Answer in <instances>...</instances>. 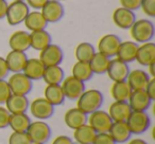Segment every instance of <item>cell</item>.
<instances>
[{
	"mask_svg": "<svg viewBox=\"0 0 155 144\" xmlns=\"http://www.w3.org/2000/svg\"><path fill=\"white\" fill-rule=\"evenodd\" d=\"M38 58L45 65V67L60 66L64 59V52L60 46L55 43H50L48 47L39 51Z\"/></svg>",
	"mask_w": 155,
	"mask_h": 144,
	"instance_id": "ba28073f",
	"label": "cell"
},
{
	"mask_svg": "<svg viewBox=\"0 0 155 144\" xmlns=\"http://www.w3.org/2000/svg\"><path fill=\"white\" fill-rule=\"evenodd\" d=\"M44 98L51 104L52 106H58L64 103L65 95L61 84L56 85H47L44 90Z\"/></svg>",
	"mask_w": 155,
	"mask_h": 144,
	"instance_id": "83f0119b",
	"label": "cell"
},
{
	"mask_svg": "<svg viewBox=\"0 0 155 144\" xmlns=\"http://www.w3.org/2000/svg\"><path fill=\"white\" fill-rule=\"evenodd\" d=\"M30 123V117H28L27 114H11L9 120V127H11L12 130L16 133H26Z\"/></svg>",
	"mask_w": 155,
	"mask_h": 144,
	"instance_id": "d6a6232c",
	"label": "cell"
},
{
	"mask_svg": "<svg viewBox=\"0 0 155 144\" xmlns=\"http://www.w3.org/2000/svg\"><path fill=\"white\" fill-rule=\"evenodd\" d=\"M108 133L112 136V138L114 139V141L116 143L127 142L132 136L130 128L125 121H122V122H113L112 126H110V130H108Z\"/></svg>",
	"mask_w": 155,
	"mask_h": 144,
	"instance_id": "d4e9b609",
	"label": "cell"
},
{
	"mask_svg": "<svg viewBox=\"0 0 155 144\" xmlns=\"http://www.w3.org/2000/svg\"><path fill=\"white\" fill-rule=\"evenodd\" d=\"M133 41L137 43H143L151 41L155 34V27L149 19L135 20L133 26L129 29Z\"/></svg>",
	"mask_w": 155,
	"mask_h": 144,
	"instance_id": "7a4b0ae2",
	"label": "cell"
},
{
	"mask_svg": "<svg viewBox=\"0 0 155 144\" xmlns=\"http://www.w3.org/2000/svg\"><path fill=\"white\" fill-rule=\"evenodd\" d=\"M29 110L32 117L44 121L53 116L54 106H52L45 98H37L29 104Z\"/></svg>",
	"mask_w": 155,
	"mask_h": 144,
	"instance_id": "9c48e42d",
	"label": "cell"
},
{
	"mask_svg": "<svg viewBox=\"0 0 155 144\" xmlns=\"http://www.w3.org/2000/svg\"><path fill=\"white\" fill-rule=\"evenodd\" d=\"M131 112L132 109L127 102L114 101L108 107L107 114L113 122H122V121H127Z\"/></svg>",
	"mask_w": 155,
	"mask_h": 144,
	"instance_id": "ac0fdd59",
	"label": "cell"
},
{
	"mask_svg": "<svg viewBox=\"0 0 155 144\" xmlns=\"http://www.w3.org/2000/svg\"><path fill=\"white\" fill-rule=\"evenodd\" d=\"M104 97L98 89H85L77 100V107L86 114L100 109L103 104Z\"/></svg>",
	"mask_w": 155,
	"mask_h": 144,
	"instance_id": "6da1fadb",
	"label": "cell"
},
{
	"mask_svg": "<svg viewBox=\"0 0 155 144\" xmlns=\"http://www.w3.org/2000/svg\"><path fill=\"white\" fill-rule=\"evenodd\" d=\"M96 53V49L91 43H81L77 46L74 50V56L78 62H88Z\"/></svg>",
	"mask_w": 155,
	"mask_h": 144,
	"instance_id": "e575fe53",
	"label": "cell"
},
{
	"mask_svg": "<svg viewBox=\"0 0 155 144\" xmlns=\"http://www.w3.org/2000/svg\"><path fill=\"white\" fill-rule=\"evenodd\" d=\"M25 1H26V3L28 5V7L30 9H33L35 11H39L47 3L48 0H25Z\"/></svg>",
	"mask_w": 155,
	"mask_h": 144,
	"instance_id": "b9f144b4",
	"label": "cell"
},
{
	"mask_svg": "<svg viewBox=\"0 0 155 144\" xmlns=\"http://www.w3.org/2000/svg\"><path fill=\"white\" fill-rule=\"evenodd\" d=\"M26 133L32 143L45 144L51 137V128L45 121L41 120L31 122Z\"/></svg>",
	"mask_w": 155,
	"mask_h": 144,
	"instance_id": "277c9868",
	"label": "cell"
},
{
	"mask_svg": "<svg viewBox=\"0 0 155 144\" xmlns=\"http://www.w3.org/2000/svg\"><path fill=\"white\" fill-rule=\"evenodd\" d=\"M150 75L148 72L142 69L130 70L127 78V83L130 85L132 90H143L150 81Z\"/></svg>",
	"mask_w": 155,
	"mask_h": 144,
	"instance_id": "2e32d148",
	"label": "cell"
},
{
	"mask_svg": "<svg viewBox=\"0 0 155 144\" xmlns=\"http://www.w3.org/2000/svg\"><path fill=\"white\" fill-rule=\"evenodd\" d=\"M29 104H30V102H29L27 95H19L12 93L5 102V107L11 114H26L27 110L29 109Z\"/></svg>",
	"mask_w": 155,
	"mask_h": 144,
	"instance_id": "ffe728a7",
	"label": "cell"
},
{
	"mask_svg": "<svg viewBox=\"0 0 155 144\" xmlns=\"http://www.w3.org/2000/svg\"><path fill=\"white\" fill-rule=\"evenodd\" d=\"M64 122L67 125V127L71 129H75L87 123V114L78 107L70 108L65 112Z\"/></svg>",
	"mask_w": 155,
	"mask_h": 144,
	"instance_id": "603a6c76",
	"label": "cell"
},
{
	"mask_svg": "<svg viewBox=\"0 0 155 144\" xmlns=\"http://www.w3.org/2000/svg\"><path fill=\"white\" fill-rule=\"evenodd\" d=\"M140 9L149 17H155V0H141Z\"/></svg>",
	"mask_w": 155,
	"mask_h": 144,
	"instance_id": "74e56055",
	"label": "cell"
},
{
	"mask_svg": "<svg viewBox=\"0 0 155 144\" xmlns=\"http://www.w3.org/2000/svg\"><path fill=\"white\" fill-rule=\"evenodd\" d=\"M8 84L10 86L13 94L27 95L32 90V81L27 78L22 72H16L13 73L8 80Z\"/></svg>",
	"mask_w": 155,
	"mask_h": 144,
	"instance_id": "52a82bcc",
	"label": "cell"
},
{
	"mask_svg": "<svg viewBox=\"0 0 155 144\" xmlns=\"http://www.w3.org/2000/svg\"><path fill=\"white\" fill-rule=\"evenodd\" d=\"M8 7H9V3L7 0H0V19L5 18Z\"/></svg>",
	"mask_w": 155,
	"mask_h": 144,
	"instance_id": "bcb514c9",
	"label": "cell"
},
{
	"mask_svg": "<svg viewBox=\"0 0 155 144\" xmlns=\"http://www.w3.org/2000/svg\"><path fill=\"white\" fill-rule=\"evenodd\" d=\"M148 67V74L150 75V78H155V62H152V64H150Z\"/></svg>",
	"mask_w": 155,
	"mask_h": 144,
	"instance_id": "7dc6e473",
	"label": "cell"
},
{
	"mask_svg": "<svg viewBox=\"0 0 155 144\" xmlns=\"http://www.w3.org/2000/svg\"><path fill=\"white\" fill-rule=\"evenodd\" d=\"M121 43V39L115 34H105L98 41V52L107 57H115Z\"/></svg>",
	"mask_w": 155,
	"mask_h": 144,
	"instance_id": "8fae6325",
	"label": "cell"
},
{
	"mask_svg": "<svg viewBox=\"0 0 155 144\" xmlns=\"http://www.w3.org/2000/svg\"><path fill=\"white\" fill-rule=\"evenodd\" d=\"M10 116H11V114L8 111L7 108L5 106L0 105V129L9 126Z\"/></svg>",
	"mask_w": 155,
	"mask_h": 144,
	"instance_id": "ab89813d",
	"label": "cell"
},
{
	"mask_svg": "<svg viewBox=\"0 0 155 144\" xmlns=\"http://www.w3.org/2000/svg\"><path fill=\"white\" fill-rule=\"evenodd\" d=\"M136 20L135 13L127 9L120 7L117 8L113 13V21L116 27L123 30H129Z\"/></svg>",
	"mask_w": 155,
	"mask_h": 144,
	"instance_id": "9a60e30c",
	"label": "cell"
},
{
	"mask_svg": "<svg viewBox=\"0 0 155 144\" xmlns=\"http://www.w3.org/2000/svg\"><path fill=\"white\" fill-rule=\"evenodd\" d=\"M45 65L39 60V58H28L22 73L31 81H38L43 78Z\"/></svg>",
	"mask_w": 155,
	"mask_h": 144,
	"instance_id": "7402d4cb",
	"label": "cell"
},
{
	"mask_svg": "<svg viewBox=\"0 0 155 144\" xmlns=\"http://www.w3.org/2000/svg\"><path fill=\"white\" fill-rule=\"evenodd\" d=\"M127 144H148L144 140L139 139V138H135V139L129 140V143Z\"/></svg>",
	"mask_w": 155,
	"mask_h": 144,
	"instance_id": "c3c4849f",
	"label": "cell"
},
{
	"mask_svg": "<svg viewBox=\"0 0 155 144\" xmlns=\"http://www.w3.org/2000/svg\"><path fill=\"white\" fill-rule=\"evenodd\" d=\"M65 78L64 70L61 66H49L46 67L44 71L43 78L47 85H56L61 84Z\"/></svg>",
	"mask_w": 155,
	"mask_h": 144,
	"instance_id": "f546056e",
	"label": "cell"
},
{
	"mask_svg": "<svg viewBox=\"0 0 155 144\" xmlns=\"http://www.w3.org/2000/svg\"><path fill=\"white\" fill-rule=\"evenodd\" d=\"M125 122L132 135H141L149 129L151 125V119L147 111H133L132 110Z\"/></svg>",
	"mask_w": 155,
	"mask_h": 144,
	"instance_id": "3957f363",
	"label": "cell"
},
{
	"mask_svg": "<svg viewBox=\"0 0 155 144\" xmlns=\"http://www.w3.org/2000/svg\"><path fill=\"white\" fill-rule=\"evenodd\" d=\"M135 60L144 67L155 62V43L152 41H148L138 45Z\"/></svg>",
	"mask_w": 155,
	"mask_h": 144,
	"instance_id": "d6986e66",
	"label": "cell"
},
{
	"mask_svg": "<svg viewBox=\"0 0 155 144\" xmlns=\"http://www.w3.org/2000/svg\"><path fill=\"white\" fill-rule=\"evenodd\" d=\"M61 87L63 89V92L66 99L74 101L78 100L79 97L83 93L85 90V84L78 78H73L72 75H69L63 80L61 83Z\"/></svg>",
	"mask_w": 155,
	"mask_h": 144,
	"instance_id": "30bf717a",
	"label": "cell"
},
{
	"mask_svg": "<svg viewBox=\"0 0 155 144\" xmlns=\"http://www.w3.org/2000/svg\"><path fill=\"white\" fill-rule=\"evenodd\" d=\"M112 119L108 116L107 111L98 109L91 114H87V124L97 133H108L112 126Z\"/></svg>",
	"mask_w": 155,
	"mask_h": 144,
	"instance_id": "8992f818",
	"label": "cell"
},
{
	"mask_svg": "<svg viewBox=\"0 0 155 144\" xmlns=\"http://www.w3.org/2000/svg\"><path fill=\"white\" fill-rule=\"evenodd\" d=\"M130 107L133 111H147L151 106L152 100L147 94L146 90H133L127 100Z\"/></svg>",
	"mask_w": 155,
	"mask_h": 144,
	"instance_id": "5bb4252c",
	"label": "cell"
},
{
	"mask_svg": "<svg viewBox=\"0 0 155 144\" xmlns=\"http://www.w3.org/2000/svg\"><path fill=\"white\" fill-rule=\"evenodd\" d=\"M93 144H117L108 133H97L93 141Z\"/></svg>",
	"mask_w": 155,
	"mask_h": 144,
	"instance_id": "f35d334b",
	"label": "cell"
},
{
	"mask_svg": "<svg viewBox=\"0 0 155 144\" xmlns=\"http://www.w3.org/2000/svg\"><path fill=\"white\" fill-rule=\"evenodd\" d=\"M130 72L129 64L122 62L119 58H110V65L106 70V74L113 82H122L127 78V74Z\"/></svg>",
	"mask_w": 155,
	"mask_h": 144,
	"instance_id": "4fadbf2b",
	"label": "cell"
},
{
	"mask_svg": "<svg viewBox=\"0 0 155 144\" xmlns=\"http://www.w3.org/2000/svg\"><path fill=\"white\" fill-rule=\"evenodd\" d=\"M137 49H138V43H135V41L133 40L121 41L120 46L118 48V51H117L116 57L119 58L120 60H122V62L129 64V62H132L135 60Z\"/></svg>",
	"mask_w": 155,
	"mask_h": 144,
	"instance_id": "cb8c5ba5",
	"label": "cell"
},
{
	"mask_svg": "<svg viewBox=\"0 0 155 144\" xmlns=\"http://www.w3.org/2000/svg\"><path fill=\"white\" fill-rule=\"evenodd\" d=\"M12 94V91L10 89V86L8 84V81L0 80V105L5 104L7 100Z\"/></svg>",
	"mask_w": 155,
	"mask_h": 144,
	"instance_id": "8d00e7d4",
	"label": "cell"
},
{
	"mask_svg": "<svg viewBox=\"0 0 155 144\" xmlns=\"http://www.w3.org/2000/svg\"><path fill=\"white\" fill-rule=\"evenodd\" d=\"M96 135L97 133L87 123L73 129V139L78 144H93Z\"/></svg>",
	"mask_w": 155,
	"mask_h": 144,
	"instance_id": "f1b7e54d",
	"label": "cell"
},
{
	"mask_svg": "<svg viewBox=\"0 0 155 144\" xmlns=\"http://www.w3.org/2000/svg\"><path fill=\"white\" fill-rule=\"evenodd\" d=\"M52 144H74L70 137L68 136H58L56 138H54Z\"/></svg>",
	"mask_w": 155,
	"mask_h": 144,
	"instance_id": "f6af8a7d",
	"label": "cell"
},
{
	"mask_svg": "<svg viewBox=\"0 0 155 144\" xmlns=\"http://www.w3.org/2000/svg\"><path fill=\"white\" fill-rule=\"evenodd\" d=\"M30 12V8L26 1H13L9 3L5 18L10 26H17L22 24L26 19L27 15Z\"/></svg>",
	"mask_w": 155,
	"mask_h": 144,
	"instance_id": "5b68a950",
	"label": "cell"
},
{
	"mask_svg": "<svg viewBox=\"0 0 155 144\" xmlns=\"http://www.w3.org/2000/svg\"><path fill=\"white\" fill-rule=\"evenodd\" d=\"M9 144H32L27 133L13 131L9 137Z\"/></svg>",
	"mask_w": 155,
	"mask_h": 144,
	"instance_id": "d590c367",
	"label": "cell"
},
{
	"mask_svg": "<svg viewBox=\"0 0 155 144\" xmlns=\"http://www.w3.org/2000/svg\"><path fill=\"white\" fill-rule=\"evenodd\" d=\"M9 46L14 51L26 52L30 49V33L27 31H15L10 36Z\"/></svg>",
	"mask_w": 155,
	"mask_h": 144,
	"instance_id": "44dd1931",
	"label": "cell"
},
{
	"mask_svg": "<svg viewBox=\"0 0 155 144\" xmlns=\"http://www.w3.org/2000/svg\"><path fill=\"white\" fill-rule=\"evenodd\" d=\"M41 12L48 24H54L64 17L65 9L58 0H48L47 3L41 8Z\"/></svg>",
	"mask_w": 155,
	"mask_h": 144,
	"instance_id": "7c38bea8",
	"label": "cell"
},
{
	"mask_svg": "<svg viewBox=\"0 0 155 144\" xmlns=\"http://www.w3.org/2000/svg\"><path fill=\"white\" fill-rule=\"evenodd\" d=\"M5 59L10 72L16 73V72H22L27 60H28V56H27L26 52L11 50L5 56Z\"/></svg>",
	"mask_w": 155,
	"mask_h": 144,
	"instance_id": "e0dca14e",
	"label": "cell"
},
{
	"mask_svg": "<svg viewBox=\"0 0 155 144\" xmlns=\"http://www.w3.org/2000/svg\"><path fill=\"white\" fill-rule=\"evenodd\" d=\"M50 43H52L51 35L46 30L33 31L30 33V48L32 49L41 51Z\"/></svg>",
	"mask_w": 155,
	"mask_h": 144,
	"instance_id": "484cf974",
	"label": "cell"
},
{
	"mask_svg": "<svg viewBox=\"0 0 155 144\" xmlns=\"http://www.w3.org/2000/svg\"><path fill=\"white\" fill-rule=\"evenodd\" d=\"M71 75L73 78H78L81 82L85 83L87 81H89L94 76V72L91 70L89 62H78L73 65L72 70H71Z\"/></svg>",
	"mask_w": 155,
	"mask_h": 144,
	"instance_id": "1f68e13d",
	"label": "cell"
},
{
	"mask_svg": "<svg viewBox=\"0 0 155 144\" xmlns=\"http://www.w3.org/2000/svg\"><path fill=\"white\" fill-rule=\"evenodd\" d=\"M144 90H146L147 94L150 97V99L152 100V101H154L155 100V78H150V81H149L148 85L146 86Z\"/></svg>",
	"mask_w": 155,
	"mask_h": 144,
	"instance_id": "7bdbcfd3",
	"label": "cell"
},
{
	"mask_svg": "<svg viewBox=\"0 0 155 144\" xmlns=\"http://www.w3.org/2000/svg\"><path fill=\"white\" fill-rule=\"evenodd\" d=\"M132 89L127 81L122 82H114L110 88V95L115 101H125L127 102L132 93Z\"/></svg>",
	"mask_w": 155,
	"mask_h": 144,
	"instance_id": "4dcf8cb0",
	"label": "cell"
},
{
	"mask_svg": "<svg viewBox=\"0 0 155 144\" xmlns=\"http://www.w3.org/2000/svg\"><path fill=\"white\" fill-rule=\"evenodd\" d=\"M13 1H25V0H13Z\"/></svg>",
	"mask_w": 155,
	"mask_h": 144,
	"instance_id": "681fc988",
	"label": "cell"
},
{
	"mask_svg": "<svg viewBox=\"0 0 155 144\" xmlns=\"http://www.w3.org/2000/svg\"><path fill=\"white\" fill-rule=\"evenodd\" d=\"M24 22L26 28L29 31H31V32H33V31L45 30L48 24V22L46 21L45 17L43 16L41 11H32V12L30 11Z\"/></svg>",
	"mask_w": 155,
	"mask_h": 144,
	"instance_id": "4316f807",
	"label": "cell"
},
{
	"mask_svg": "<svg viewBox=\"0 0 155 144\" xmlns=\"http://www.w3.org/2000/svg\"><path fill=\"white\" fill-rule=\"evenodd\" d=\"M110 62V57L99 53V52H96L88 62L94 74H104L106 73V70H107Z\"/></svg>",
	"mask_w": 155,
	"mask_h": 144,
	"instance_id": "836d02e7",
	"label": "cell"
},
{
	"mask_svg": "<svg viewBox=\"0 0 155 144\" xmlns=\"http://www.w3.org/2000/svg\"><path fill=\"white\" fill-rule=\"evenodd\" d=\"M9 73H10V71H9V69H8L5 59L0 56V80H5V78H7Z\"/></svg>",
	"mask_w": 155,
	"mask_h": 144,
	"instance_id": "ee69618b",
	"label": "cell"
},
{
	"mask_svg": "<svg viewBox=\"0 0 155 144\" xmlns=\"http://www.w3.org/2000/svg\"><path fill=\"white\" fill-rule=\"evenodd\" d=\"M32 144H41V143H32Z\"/></svg>",
	"mask_w": 155,
	"mask_h": 144,
	"instance_id": "f907efd6",
	"label": "cell"
},
{
	"mask_svg": "<svg viewBox=\"0 0 155 144\" xmlns=\"http://www.w3.org/2000/svg\"><path fill=\"white\" fill-rule=\"evenodd\" d=\"M120 5L122 8L127 9L130 11H136V10L140 9V3L141 0H119Z\"/></svg>",
	"mask_w": 155,
	"mask_h": 144,
	"instance_id": "60d3db41",
	"label": "cell"
}]
</instances>
